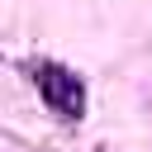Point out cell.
I'll return each instance as SVG.
<instances>
[{
    "mask_svg": "<svg viewBox=\"0 0 152 152\" xmlns=\"http://www.w3.org/2000/svg\"><path fill=\"white\" fill-rule=\"evenodd\" d=\"M33 86H38L43 104H48L57 119L76 124V119L86 114V86H81V76H76L71 66H62V62H38V66H33Z\"/></svg>",
    "mask_w": 152,
    "mask_h": 152,
    "instance_id": "1",
    "label": "cell"
}]
</instances>
